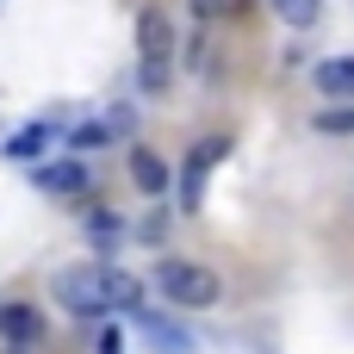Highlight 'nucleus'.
<instances>
[{
  "label": "nucleus",
  "instance_id": "obj_1",
  "mask_svg": "<svg viewBox=\"0 0 354 354\" xmlns=\"http://www.w3.org/2000/svg\"><path fill=\"white\" fill-rule=\"evenodd\" d=\"M56 299H62V311H75V317H118V311H137V305H143V286H137L124 268L87 261V268H62V274H56Z\"/></svg>",
  "mask_w": 354,
  "mask_h": 354
},
{
  "label": "nucleus",
  "instance_id": "obj_2",
  "mask_svg": "<svg viewBox=\"0 0 354 354\" xmlns=\"http://www.w3.org/2000/svg\"><path fill=\"white\" fill-rule=\"evenodd\" d=\"M137 50H143V62H137L143 93H162V87H168V62H174V25H168L162 6H149V12L137 19Z\"/></svg>",
  "mask_w": 354,
  "mask_h": 354
},
{
  "label": "nucleus",
  "instance_id": "obj_3",
  "mask_svg": "<svg viewBox=\"0 0 354 354\" xmlns=\"http://www.w3.org/2000/svg\"><path fill=\"white\" fill-rule=\"evenodd\" d=\"M156 286H162V299L193 305V311L218 305V274L199 268V261H162V268H156Z\"/></svg>",
  "mask_w": 354,
  "mask_h": 354
},
{
  "label": "nucleus",
  "instance_id": "obj_4",
  "mask_svg": "<svg viewBox=\"0 0 354 354\" xmlns=\"http://www.w3.org/2000/svg\"><path fill=\"white\" fill-rule=\"evenodd\" d=\"M218 156H224V137L187 156V174H180V212H199V205H205V174H212Z\"/></svg>",
  "mask_w": 354,
  "mask_h": 354
},
{
  "label": "nucleus",
  "instance_id": "obj_5",
  "mask_svg": "<svg viewBox=\"0 0 354 354\" xmlns=\"http://www.w3.org/2000/svg\"><path fill=\"white\" fill-rule=\"evenodd\" d=\"M37 336H44V317H37L31 305H0V342L25 348V342H37Z\"/></svg>",
  "mask_w": 354,
  "mask_h": 354
},
{
  "label": "nucleus",
  "instance_id": "obj_6",
  "mask_svg": "<svg viewBox=\"0 0 354 354\" xmlns=\"http://www.w3.org/2000/svg\"><path fill=\"white\" fill-rule=\"evenodd\" d=\"M317 93H330V100H354V56H330V62H317Z\"/></svg>",
  "mask_w": 354,
  "mask_h": 354
},
{
  "label": "nucleus",
  "instance_id": "obj_7",
  "mask_svg": "<svg viewBox=\"0 0 354 354\" xmlns=\"http://www.w3.org/2000/svg\"><path fill=\"white\" fill-rule=\"evenodd\" d=\"M118 131H131V112H106V118H87V124H81L68 143H75V149H100V143H112Z\"/></svg>",
  "mask_w": 354,
  "mask_h": 354
},
{
  "label": "nucleus",
  "instance_id": "obj_8",
  "mask_svg": "<svg viewBox=\"0 0 354 354\" xmlns=\"http://www.w3.org/2000/svg\"><path fill=\"white\" fill-rule=\"evenodd\" d=\"M131 180H137L143 193H162V187H168V162H162L156 149H131Z\"/></svg>",
  "mask_w": 354,
  "mask_h": 354
},
{
  "label": "nucleus",
  "instance_id": "obj_9",
  "mask_svg": "<svg viewBox=\"0 0 354 354\" xmlns=\"http://www.w3.org/2000/svg\"><path fill=\"white\" fill-rule=\"evenodd\" d=\"M37 187H44V193H81V187H87V168H81V162H50V168L37 174Z\"/></svg>",
  "mask_w": 354,
  "mask_h": 354
},
{
  "label": "nucleus",
  "instance_id": "obj_10",
  "mask_svg": "<svg viewBox=\"0 0 354 354\" xmlns=\"http://www.w3.org/2000/svg\"><path fill=\"white\" fill-rule=\"evenodd\" d=\"M143 330H149V342L162 354H193V342H187V330H174L168 317H156V311H143Z\"/></svg>",
  "mask_w": 354,
  "mask_h": 354
},
{
  "label": "nucleus",
  "instance_id": "obj_11",
  "mask_svg": "<svg viewBox=\"0 0 354 354\" xmlns=\"http://www.w3.org/2000/svg\"><path fill=\"white\" fill-rule=\"evenodd\" d=\"M50 143V124H25L19 137H6V156H37Z\"/></svg>",
  "mask_w": 354,
  "mask_h": 354
},
{
  "label": "nucleus",
  "instance_id": "obj_12",
  "mask_svg": "<svg viewBox=\"0 0 354 354\" xmlns=\"http://www.w3.org/2000/svg\"><path fill=\"white\" fill-rule=\"evenodd\" d=\"M274 6H280V19H286V25H299V31H305V25H317V12H324V0H274Z\"/></svg>",
  "mask_w": 354,
  "mask_h": 354
},
{
  "label": "nucleus",
  "instance_id": "obj_13",
  "mask_svg": "<svg viewBox=\"0 0 354 354\" xmlns=\"http://www.w3.org/2000/svg\"><path fill=\"white\" fill-rule=\"evenodd\" d=\"M87 224H93V243H100V249H112V243H118V212H93Z\"/></svg>",
  "mask_w": 354,
  "mask_h": 354
},
{
  "label": "nucleus",
  "instance_id": "obj_14",
  "mask_svg": "<svg viewBox=\"0 0 354 354\" xmlns=\"http://www.w3.org/2000/svg\"><path fill=\"white\" fill-rule=\"evenodd\" d=\"M317 131H354V106H348V112H324Z\"/></svg>",
  "mask_w": 354,
  "mask_h": 354
},
{
  "label": "nucleus",
  "instance_id": "obj_15",
  "mask_svg": "<svg viewBox=\"0 0 354 354\" xmlns=\"http://www.w3.org/2000/svg\"><path fill=\"white\" fill-rule=\"evenodd\" d=\"M100 354H124V336L112 330V317H106V330H100Z\"/></svg>",
  "mask_w": 354,
  "mask_h": 354
},
{
  "label": "nucleus",
  "instance_id": "obj_16",
  "mask_svg": "<svg viewBox=\"0 0 354 354\" xmlns=\"http://www.w3.org/2000/svg\"><path fill=\"white\" fill-rule=\"evenodd\" d=\"M193 6H199V12H218V6H224V0H193Z\"/></svg>",
  "mask_w": 354,
  "mask_h": 354
}]
</instances>
